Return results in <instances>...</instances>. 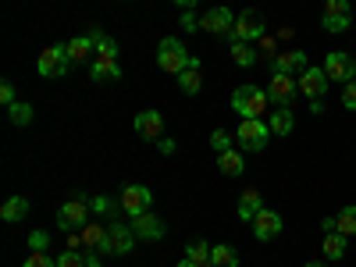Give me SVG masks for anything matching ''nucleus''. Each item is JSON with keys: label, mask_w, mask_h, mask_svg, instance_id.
<instances>
[{"label": "nucleus", "mask_w": 356, "mask_h": 267, "mask_svg": "<svg viewBox=\"0 0 356 267\" xmlns=\"http://www.w3.org/2000/svg\"><path fill=\"white\" fill-rule=\"evenodd\" d=\"M200 29H207V33H214V36H232V29H235V15L228 8H211V11H203L200 15Z\"/></svg>", "instance_id": "obj_12"}, {"label": "nucleus", "mask_w": 356, "mask_h": 267, "mask_svg": "<svg viewBox=\"0 0 356 267\" xmlns=\"http://www.w3.org/2000/svg\"><path fill=\"white\" fill-rule=\"evenodd\" d=\"M218 171H225L228 178H239L243 171H246V157H243V150H225V154H218Z\"/></svg>", "instance_id": "obj_21"}, {"label": "nucleus", "mask_w": 356, "mask_h": 267, "mask_svg": "<svg viewBox=\"0 0 356 267\" xmlns=\"http://www.w3.org/2000/svg\"><path fill=\"white\" fill-rule=\"evenodd\" d=\"M178 89H182L186 97H196L203 89V75H200V57H193V65L178 75Z\"/></svg>", "instance_id": "obj_22"}, {"label": "nucleus", "mask_w": 356, "mask_h": 267, "mask_svg": "<svg viewBox=\"0 0 356 267\" xmlns=\"http://www.w3.org/2000/svg\"><path fill=\"white\" fill-rule=\"evenodd\" d=\"M0 104H4L8 111H11L15 104H18V93H15V86H11L8 79H4V82H0Z\"/></svg>", "instance_id": "obj_36"}, {"label": "nucleus", "mask_w": 356, "mask_h": 267, "mask_svg": "<svg viewBox=\"0 0 356 267\" xmlns=\"http://www.w3.org/2000/svg\"><path fill=\"white\" fill-rule=\"evenodd\" d=\"M0 218L4 221H25L29 218V200L25 196H8L0 203Z\"/></svg>", "instance_id": "obj_23"}, {"label": "nucleus", "mask_w": 356, "mask_h": 267, "mask_svg": "<svg viewBox=\"0 0 356 267\" xmlns=\"http://www.w3.org/2000/svg\"><path fill=\"white\" fill-rule=\"evenodd\" d=\"M65 50H68V57H72V65H93V61H97V47H93V40H89V36L68 40Z\"/></svg>", "instance_id": "obj_18"}, {"label": "nucleus", "mask_w": 356, "mask_h": 267, "mask_svg": "<svg viewBox=\"0 0 356 267\" xmlns=\"http://www.w3.org/2000/svg\"><path fill=\"white\" fill-rule=\"evenodd\" d=\"M118 203H122V214L129 221L143 218V214H150V207H154V193L146 189V186H125L122 196H118Z\"/></svg>", "instance_id": "obj_5"}, {"label": "nucleus", "mask_w": 356, "mask_h": 267, "mask_svg": "<svg viewBox=\"0 0 356 267\" xmlns=\"http://www.w3.org/2000/svg\"><path fill=\"white\" fill-rule=\"evenodd\" d=\"M253 40H264V18L260 11H243L239 18H235V29H232V36H228V47L232 43H250Z\"/></svg>", "instance_id": "obj_7"}, {"label": "nucleus", "mask_w": 356, "mask_h": 267, "mask_svg": "<svg viewBox=\"0 0 356 267\" xmlns=\"http://www.w3.org/2000/svg\"><path fill=\"white\" fill-rule=\"evenodd\" d=\"M267 97H271L278 107H292V100L300 97V82L292 75H271V86H267Z\"/></svg>", "instance_id": "obj_14"}, {"label": "nucleus", "mask_w": 356, "mask_h": 267, "mask_svg": "<svg viewBox=\"0 0 356 267\" xmlns=\"http://www.w3.org/2000/svg\"><path fill=\"white\" fill-rule=\"evenodd\" d=\"M22 267H57V260H50V253H29Z\"/></svg>", "instance_id": "obj_38"}, {"label": "nucleus", "mask_w": 356, "mask_h": 267, "mask_svg": "<svg viewBox=\"0 0 356 267\" xmlns=\"http://www.w3.org/2000/svg\"><path fill=\"white\" fill-rule=\"evenodd\" d=\"M310 68V61H307V50H285V54H278L275 61H271V75H292V72H307Z\"/></svg>", "instance_id": "obj_16"}, {"label": "nucleus", "mask_w": 356, "mask_h": 267, "mask_svg": "<svg viewBox=\"0 0 356 267\" xmlns=\"http://www.w3.org/2000/svg\"><path fill=\"white\" fill-rule=\"evenodd\" d=\"M303 267H328V264H324V260H310V264H303Z\"/></svg>", "instance_id": "obj_44"}, {"label": "nucleus", "mask_w": 356, "mask_h": 267, "mask_svg": "<svg viewBox=\"0 0 356 267\" xmlns=\"http://www.w3.org/2000/svg\"><path fill=\"white\" fill-rule=\"evenodd\" d=\"M89 214H93V207L86 203V196L79 193V196H72L61 211H57V228H65L68 235L72 232H82L86 225H89Z\"/></svg>", "instance_id": "obj_3"}, {"label": "nucleus", "mask_w": 356, "mask_h": 267, "mask_svg": "<svg viewBox=\"0 0 356 267\" xmlns=\"http://www.w3.org/2000/svg\"><path fill=\"white\" fill-rule=\"evenodd\" d=\"M136 243H139V239H136L132 225L118 221V218L107 225V257H125V253H132Z\"/></svg>", "instance_id": "obj_8"}, {"label": "nucleus", "mask_w": 356, "mask_h": 267, "mask_svg": "<svg viewBox=\"0 0 356 267\" xmlns=\"http://www.w3.org/2000/svg\"><path fill=\"white\" fill-rule=\"evenodd\" d=\"M342 107H349V111H356V82H349V86H342Z\"/></svg>", "instance_id": "obj_39"}, {"label": "nucleus", "mask_w": 356, "mask_h": 267, "mask_svg": "<svg viewBox=\"0 0 356 267\" xmlns=\"http://www.w3.org/2000/svg\"><path fill=\"white\" fill-rule=\"evenodd\" d=\"M211 146H214V154L232 150V139H228V132H225V129H214V132H211Z\"/></svg>", "instance_id": "obj_35"}, {"label": "nucleus", "mask_w": 356, "mask_h": 267, "mask_svg": "<svg viewBox=\"0 0 356 267\" xmlns=\"http://www.w3.org/2000/svg\"><path fill=\"white\" fill-rule=\"evenodd\" d=\"M189 65H193V54L186 50L182 40H178V36L161 40V47H157V68H161L164 75H182Z\"/></svg>", "instance_id": "obj_2"}, {"label": "nucleus", "mask_w": 356, "mask_h": 267, "mask_svg": "<svg viewBox=\"0 0 356 267\" xmlns=\"http://www.w3.org/2000/svg\"><path fill=\"white\" fill-rule=\"evenodd\" d=\"M267 104H271V97L260 86H235V93H232V111L243 114V122H264Z\"/></svg>", "instance_id": "obj_1"}, {"label": "nucleus", "mask_w": 356, "mask_h": 267, "mask_svg": "<svg viewBox=\"0 0 356 267\" xmlns=\"http://www.w3.org/2000/svg\"><path fill=\"white\" fill-rule=\"evenodd\" d=\"M211 264H214V267H239V250L228 246V243H218V246L211 250Z\"/></svg>", "instance_id": "obj_27"}, {"label": "nucleus", "mask_w": 356, "mask_h": 267, "mask_svg": "<svg viewBox=\"0 0 356 267\" xmlns=\"http://www.w3.org/2000/svg\"><path fill=\"white\" fill-rule=\"evenodd\" d=\"M260 211H264L260 193H257V189H246V193L239 196V221H253Z\"/></svg>", "instance_id": "obj_24"}, {"label": "nucleus", "mask_w": 356, "mask_h": 267, "mask_svg": "<svg viewBox=\"0 0 356 267\" xmlns=\"http://www.w3.org/2000/svg\"><path fill=\"white\" fill-rule=\"evenodd\" d=\"M79 246H82V253H89V257H107V225H86L82 232H79Z\"/></svg>", "instance_id": "obj_13"}, {"label": "nucleus", "mask_w": 356, "mask_h": 267, "mask_svg": "<svg viewBox=\"0 0 356 267\" xmlns=\"http://www.w3.org/2000/svg\"><path fill=\"white\" fill-rule=\"evenodd\" d=\"M211 250H214V246L207 243V239H193V243L186 246V257H189V260H211Z\"/></svg>", "instance_id": "obj_33"}, {"label": "nucleus", "mask_w": 356, "mask_h": 267, "mask_svg": "<svg viewBox=\"0 0 356 267\" xmlns=\"http://www.w3.org/2000/svg\"><path fill=\"white\" fill-rule=\"evenodd\" d=\"M182 29H186V33H196V29H200V18H196L193 11H186V15H182Z\"/></svg>", "instance_id": "obj_40"}, {"label": "nucleus", "mask_w": 356, "mask_h": 267, "mask_svg": "<svg viewBox=\"0 0 356 267\" xmlns=\"http://www.w3.org/2000/svg\"><path fill=\"white\" fill-rule=\"evenodd\" d=\"M178 267H214V264H211V260H189V257H186Z\"/></svg>", "instance_id": "obj_42"}, {"label": "nucleus", "mask_w": 356, "mask_h": 267, "mask_svg": "<svg viewBox=\"0 0 356 267\" xmlns=\"http://www.w3.org/2000/svg\"><path fill=\"white\" fill-rule=\"evenodd\" d=\"M157 150H161V154H175V143H171V139H161Z\"/></svg>", "instance_id": "obj_43"}, {"label": "nucleus", "mask_w": 356, "mask_h": 267, "mask_svg": "<svg viewBox=\"0 0 356 267\" xmlns=\"http://www.w3.org/2000/svg\"><path fill=\"white\" fill-rule=\"evenodd\" d=\"M324 75H328L332 82H339V86H349V82H356V61L346 54V50H332L328 57H324Z\"/></svg>", "instance_id": "obj_6"}, {"label": "nucleus", "mask_w": 356, "mask_h": 267, "mask_svg": "<svg viewBox=\"0 0 356 267\" xmlns=\"http://www.w3.org/2000/svg\"><path fill=\"white\" fill-rule=\"evenodd\" d=\"M129 225H132V232H136L139 243H157V239H164V232H168L164 218H157V214H143V218H136V221H129Z\"/></svg>", "instance_id": "obj_15"}, {"label": "nucleus", "mask_w": 356, "mask_h": 267, "mask_svg": "<svg viewBox=\"0 0 356 267\" xmlns=\"http://www.w3.org/2000/svg\"><path fill=\"white\" fill-rule=\"evenodd\" d=\"M89 253H82V250H65L61 257H57V267H89Z\"/></svg>", "instance_id": "obj_31"}, {"label": "nucleus", "mask_w": 356, "mask_h": 267, "mask_svg": "<svg viewBox=\"0 0 356 267\" xmlns=\"http://www.w3.org/2000/svg\"><path fill=\"white\" fill-rule=\"evenodd\" d=\"M321 253L328 257V260H342V257H346V235H339V232H324Z\"/></svg>", "instance_id": "obj_26"}, {"label": "nucleus", "mask_w": 356, "mask_h": 267, "mask_svg": "<svg viewBox=\"0 0 356 267\" xmlns=\"http://www.w3.org/2000/svg\"><path fill=\"white\" fill-rule=\"evenodd\" d=\"M89 267H104V264H100V260H97V257H93V260H89Z\"/></svg>", "instance_id": "obj_45"}, {"label": "nucleus", "mask_w": 356, "mask_h": 267, "mask_svg": "<svg viewBox=\"0 0 356 267\" xmlns=\"http://www.w3.org/2000/svg\"><path fill=\"white\" fill-rule=\"evenodd\" d=\"M332 221H335V232H339V235H346V239H349V235H356V203L342 207V211H339Z\"/></svg>", "instance_id": "obj_28"}, {"label": "nucleus", "mask_w": 356, "mask_h": 267, "mask_svg": "<svg viewBox=\"0 0 356 267\" xmlns=\"http://www.w3.org/2000/svg\"><path fill=\"white\" fill-rule=\"evenodd\" d=\"M321 29H328V33H346V29H349V18H339V15H321Z\"/></svg>", "instance_id": "obj_34"}, {"label": "nucleus", "mask_w": 356, "mask_h": 267, "mask_svg": "<svg viewBox=\"0 0 356 267\" xmlns=\"http://www.w3.org/2000/svg\"><path fill=\"white\" fill-rule=\"evenodd\" d=\"M235 139H239L243 150L250 154H260L267 139H271V129H267V122H239V132H235Z\"/></svg>", "instance_id": "obj_10"}, {"label": "nucleus", "mask_w": 356, "mask_h": 267, "mask_svg": "<svg viewBox=\"0 0 356 267\" xmlns=\"http://www.w3.org/2000/svg\"><path fill=\"white\" fill-rule=\"evenodd\" d=\"M89 79L93 82H114V79H122V65L111 61V57H97V61L89 65Z\"/></svg>", "instance_id": "obj_20"}, {"label": "nucleus", "mask_w": 356, "mask_h": 267, "mask_svg": "<svg viewBox=\"0 0 356 267\" xmlns=\"http://www.w3.org/2000/svg\"><path fill=\"white\" fill-rule=\"evenodd\" d=\"M228 50H232V61L239 65V68H253L257 65V50L250 43H232Z\"/></svg>", "instance_id": "obj_29"}, {"label": "nucleus", "mask_w": 356, "mask_h": 267, "mask_svg": "<svg viewBox=\"0 0 356 267\" xmlns=\"http://www.w3.org/2000/svg\"><path fill=\"white\" fill-rule=\"evenodd\" d=\"M89 207H93V214H107V218L122 214V203L111 200V196H93V200H89Z\"/></svg>", "instance_id": "obj_30"}, {"label": "nucleus", "mask_w": 356, "mask_h": 267, "mask_svg": "<svg viewBox=\"0 0 356 267\" xmlns=\"http://www.w3.org/2000/svg\"><path fill=\"white\" fill-rule=\"evenodd\" d=\"M8 118H11V125H18V129H22V125H29V122H33V107L18 100V104L8 111Z\"/></svg>", "instance_id": "obj_32"}, {"label": "nucleus", "mask_w": 356, "mask_h": 267, "mask_svg": "<svg viewBox=\"0 0 356 267\" xmlns=\"http://www.w3.org/2000/svg\"><path fill=\"white\" fill-rule=\"evenodd\" d=\"M260 50L275 61V40H271V36H264V40H260ZM271 61H267V65H271Z\"/></svg>", "instance_id": "obj_41"}, {"label": "nucleus", "mask_w": 356, "mask_h": 267, "mask_svg": "<svg viewBox=\"0 0 356 267\" xmlns=\"http://www.w3.org/2000/svg\"><path fill=\"white\" fill-rule=\"evenodd\" d=\"M68 68H72V57H68L65 43L47 47V50L40 54V61H36V72H40L43 79H65V75H68Z\"/></svg>", "instance_id": "obj_4"}, {"label": "nucleus", "mask_w": 356, "mask_h": 267, "mask_svg": "<svg viewBox=\"0 0 356 267\" xmlns=\"http://www.w3.org/2000/svg\"><path fill=\"white\" fill-rule=\"evenodd\" d=\"M267 129H271V136H289L292 129H296V114H292V107H278L275 114H267Z\"/></svg>", "instance_id": "obj_19"}, {"label": "nucleus", "mask_w": 356, "mask_h": 267, "mask_svg": "<svg viewBox=\"0 0 356 267\" xmlns=\"http://www.w3.org/2000/svg\"><path fill=\"white\" fill-rule=\"evenodd\" d=\"M296 82H300V97H307L310 104H321L324 93H328V86H332V79L324 75V68H317V65H310Z\"/></svg>", "instance_id": "obj_9"}, {"label": "nucleus", "mask_w": 356, "mask_h": 267, "mask_svg": "<svg viewBox=\"0 0 356 267\" xmlns=\"http://www.w3.org/2000/svg\"><path fill=\"white\" fill-rule=\"evenodd\" d=\"M250 228H253V235H257L260 243H271V239H278V235H282L285 221H282V214H278V211H271V207H264V211L250 221Z\"/></svg>", "instance_id": "obj_11"}, {"label": "nucleus", "mask_w": 356, "mask_h": 267, "mask_svg": "<svg viewBox=\"0 0 356 267\" xmlns=\"http://www.w3.org/2000/svg\"><path fill=\"white\" fill-rule=\"evenodd\" d=\"M47 246H50L47 232H33V235H29V250H33V253H47Z\"/></svg>", "instance_id": "obj_37"}, {"label": "nucleus", "mask_w": 356, "mask_h": 267, "mask_svg": "<svg viewBox=\"0 0 356 267\" xmlns=\"http://www.w3.org/2000/svg\"><path fill=\"white\" fill-rule=\"evenodd\" d=\"M89 40H93V47H97V57H111V61H118V43L104 33V29H89L86 33Z\"/></svg>", "instance_id": "obj_25"}, {"label": "nucleus", "mask_w": 356, "mask_h": 267, "mask_svg": "<svg viewBox=\"0 0 356 267\" xmlns=\"http://www.w3.org/2000/svg\"><path fill=\"white\" fill-rule=\"evenodd\" d=\"M136 136H143V139H164V114L161 111H143V114H136Z\"/></svg>", "instance_id": "obj_17"}]
</instances>
